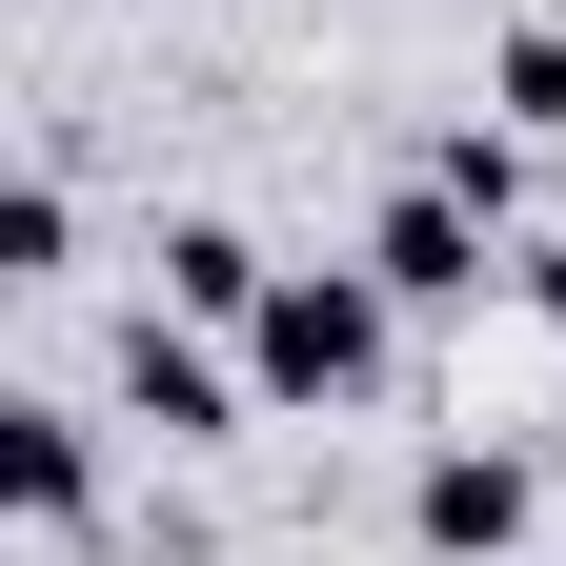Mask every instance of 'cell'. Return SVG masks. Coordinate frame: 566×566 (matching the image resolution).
Listing matches in <instances>:
<instances>
[{
  "label": "cell",
  "mask_w": 566,
  "mask_h": 566,
  "mask_svg": "<svg viewBox=\"0 0 566 566\" xmlns=\"http://www.w3.org/2000/svg\"><path fill=\"white\" fill-rule=\"evenodd\" d=\"M405 365V304H385V263H283L263 283V324H243V385L283 424H324V405H365Z\"/></svg>",
  "instance_id": "obj_1"
},
{
  "label": "cell",
  "mask_w": 566,
  "mask_h": 566,
  "mask_svg": "<svg viewBox=\"0 0 566 566\" xmlns=\"http://www.w3.org/2000/svg\"><path fill=\"white\" fill-rule=\"evenodd\" d=\"M102 405L142 424V446H243V365H223V344H202L182 304H122V344H102Z\"/></svg>",
  "instance_id": "obj_2"
},
{
  "label": "cell",
  "mask_w": 566,
  "mask_h": 566,
  "mask_svg": "<svg viewBox=\"0 0 566 566\" xmlns=\"http://www.w3.org/2000/svg\"><path fill=\"white\" fill-rule=\"evenodd\" d=\"M365 263H385V304H506V223H485L465 182H385V223H365Z\"/></svg>",
  "instance_id": "obj_3"
},
{
  "label": "cell",
  "mask_w": 566,
  "mask_h": 566,
  "mask_svg": "<svg viewBox=\"0 0 566 566\" xmlns=\"http://www.w3.org/2000/svg\"><path fill=\"white\" fill-rule=\"evenodd\" d=\"M0 465H21V546H41V566H82V546H102V405L21 385V405H0Z\"/></svg>",
  "instance_id": "obj_4"
},
{
  "label": "cell",
  "mask_w": 566,
  "mask_h": 566,
  "mask_svg": "<svg viewBox=\"0 0 566 566\" xmlns=\"http://www.w3.org/2000/svg\"><path fill=\"white\" fill-rule=\"evenodd\" d=\"M526 506H546V485H526V446H485V424L405 465V546H424V566H506V546H526Z\"/></svg>",
  "instance_id": "obj_5"
},
{
  "label": "cell",
  "mask_w": 566,
  "mask_h": 566,
  "mask_svg": "<svg viewBox=\"0 0 566 566\" xmlns=\"http://www.w3.org/2000/svg\"><path fill=\"white\" fill-rule=\"evenodd\" d=\"M263 283H283V263L223 223V202H182V223L142 243V304H182V324H263Z\"/></svg>",
  "instance_id": "obj_6"
},
{
  "label": "cell",
  "mask_w": 566,
  "mask_h": 566,
  "mask_svg": "<svg viewBox=\"0 0 566 566\" xmlns=\"http://www.w3.org/2000/svg\"><path fill=\"white\" fill-rule=\"evenodd\" d=\"M0 283H41V304L82 283V182H61V163H21V223H0Z\"/></svg>",
  "instance_id": "obj_7"
},
{
  "label": "cell",
  "mask_w": 566,
  "mask_h": 566,
  "mask_svg": "<svg viewBox=\"0 0 566 566\" xmlns=\"http://www.w3.org/2000/svg\"><path fill=\"white\" fill-rule=\"evenodd\" d=\"M485 122L566 142V21H506V41H485Z\"/></svg>",
  "instance_id": "obj_8"
},
{
  "label": "cell",
  "mask_w": 566,
  "mask_h": 566,
  "mask_svg": "<svg viewBox=\"0 0 566 566\" xmlns=\"http://www.w3.org/2000/svg\"><path fill=\"white\" fill-rule=\"evenodd\" d=\"M506 304H526V324L566 344V243H506Z\"/></svg>",
  "instance_id": "obj_9"
},
{
  "label": "cell",
  "mask_w": 566,
  "mask_h": 566,
  "mask_svg": "<svg viewBox=\"0 0 566 566\" xmlns=\"http://www.w3.org/2000/svg\"><path fill=\"white\" fill-rule=\"evenodd\" d=\"M142 566H223V546H142Z\"/></svg>",
  "instance_id": "obj_10"
}]
</instances>
